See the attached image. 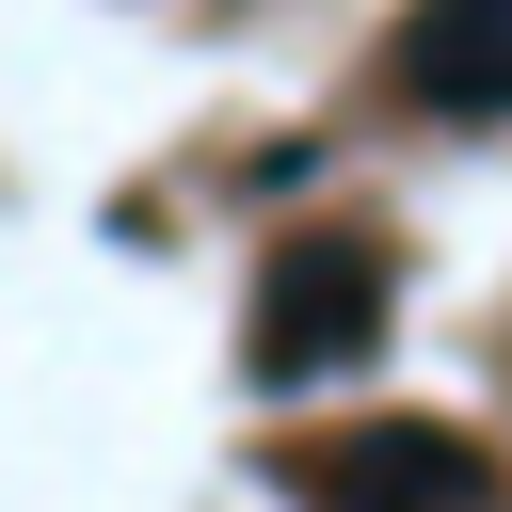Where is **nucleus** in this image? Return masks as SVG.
<instances>
[{"label": "nucleus", "instance_id": "f257e3e1", "mask_svg": "<svg viewBox=\"0 0 512 512\" xmlns=\"http://www.w3.org/2000/svg\"><path fill=\"white\" fill-rule=\"evenodd\" d=\"M384 336V256L368 240H288L256 272V384H336Z\"/></svg>", "mask_w": 512, "mask_h": 512}, {"label": "nucleus", "instance_id": "f03ea898", "mask_svg": "<svg viewBox=\"0 0 512 512\" xmlns=\"http://www.w3.org/2000/svg\"><path fill=\"white\" fill-rule=\"evenodd\" d=\"M304 496H320V512H496L480 448H464V432H432V416H384V432L320 448V464H304Z\"/></svg>", "mask_w": 512, "mask_h": 512}, {"label": "nucleus", "instance_id": "7ed1b4c3", "mask_svg": "<svg viewBox=\"0 0 512 512\" xmlns=\"http://www.w3.org/2000/svg\"><path fill=\"white\" fill-rule=\"evenodd\" d=\"M384 64L416 112H512V0H416Z\"/></svg>", "mask_w": 512, "mask_h": 512}]
</instances>
